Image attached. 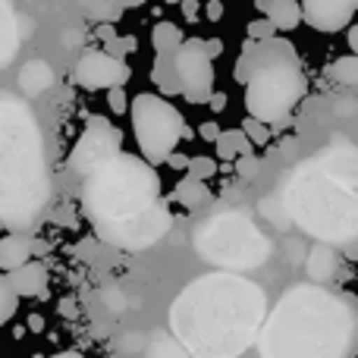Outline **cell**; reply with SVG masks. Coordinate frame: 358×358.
Instances as JSON below:
<instances>
[{
	"label": "cell",
	"mask_w": 358,
	"mask_h": 358,
	"mask_svg": "<svg viewBox=\"0 0 358 358\" xmlns=\"http://www.w3.org/2000/svg\"><path fill=\"white\" fill-rule=\"evenodd\" d=\"M176 201L182 204V208H189V210H198V208H204V204L210 201V189L204 185V179H198V176H182L176 182Z\"/></svg>",
	"instance_id": "cell-19"
},
{
	"label": "cell",
	"mask_w": 358,
	"mask_h": 358,
	"mask_svg": "<svg viewBox=\"0 0 358 358\" xmlns=\"http://www.w3.org/2000/svg\"><path fill=\"white\" fill-rule=\"evenodd\" d=\"M19 22H16V10L13 0H0V69L10 66L13 57L19 50Z\"/></svg>",
	"instance_id": "cell-16"
},
{
	"label": "cell",
	"mask_w": 358,
	"mask_h": 358,
	"mask_svg": "<svg viewBox=\"0 0 358 358\" xmlns=\"http://www.w3.org/2000/svg\"><path fill=\"white\" fill-rule=\"evenodd\" d=\"M132 126H136L142 157L148 164H164L176 151L179 138L185 136L182 113L167 98H157L151 92L132 98Z\"/></svg>",
	"instance_id": "cell-8"
},
{
	"label": "cell",
	"mask_w": 358,
	"mask_h": 358,
	"mask_svg": "<svg viewBox=\"0 0 358 358\" xmlns=\"http://www.w3.org/2000/svg\"><path fill=\"white\" fill-rule=\"evenodd\" d=\"M182 41V31H179L176 22H157L155 31H151V44H155L157 54H173Z\"/></svg>",
	"instance_id": "cell-21"
},
{
	"label": "cell",
	"mask_w": 358,
	"mask_h": 358,
	"mask_svg": "<svg viewBox=\"0 0 358 358\" xmlns=\"http://www.w3.org/2000/svg\"><path fill=\"white\" fill-rule=\"evenodd\" d=\"M273 31H277V25H273L271 19L248 25V38H252V41H264V38H273Z\"/></svg>",
	"instance_id": "cell-29"
},
{
	"label": "cell",
	"mask_w": 358,
	"mask_h": 358,
	"mask_svg": "<svg viewBox=\"0 0 358 358\" xmlns=\"http://www.w3.org/2000/svg\"><path fill=\"white\" fill-rule=\"evenodd\" d=\"M217 132H220V129H217L214 123H204V126H201V136H204V138H217Z\"/></svg>",
	"instance_id": "cell-34"
},
{
	"label": "cell",
	"mask_w": 358,
	"mask_h": 358,
	"mask_svg": "<svg viewBox=\"0 0 358 358\" xmlns=\"http://www.w3.org/2000/svg\"><path fill=\"white\" fill-rule=\"evenodd\" d=\"M170 57H173L179 92L185 94V101L204 104L208 94L214 92V63H210V54H208V48H204V41L185 38V41H179V48Z\"/></svg>",
	"instance_id": "cell-10"
},
{
	"label": "cell",
	"mask_w": 358,
	"mask_h": 358,
	"mask_svg": "<svg viewBox=\"0 0 358 358\" xmlns=\"http://www.w3.org/2000/svg\"><path fill=\"white\" fill-rule=\"evenodd\" d=\"M236 79L245 85V110L261 123H283L305 94V76L296 48L280 38H264L242 50Z\"/></svg>",
	"instance_id": "cell-5"
},
{
	"label": "cell",
	"mask_w": 358,
	"mask_h": 358,
	"mask_svg": "<svg viewBox=\"0 0 358 358\" xmlns=\"http://www.w3.org/2000/svg\"><path fill=\"white\" fill-rule=\"evenodd\" d=\"M302 6V19L317 31H343L355 16L358 0H299Z\"/></svg>",
	"instance_id": "cell-13"
},
{
	"label": "cell",
	"mask_w": 358,
	"mask_h": 358,
	"mask_svg": "<svg viewBox=\"0 0 358 358\" xmlns=\"http://www.w3.org/2000/svg\"><path fill=\"white\" fill-rule=\"evenodd\" d=\"M267 296L239 271H217L185 286L170 305V330L189 355L236 358L255 343Z\"/></svg>",
	"instance_id": "cell-1"
},
{
	"label": "cell",
	"mask_w": 358,
	"mask_h": 358,
	"mask_svg": "<svg viewBox=\"0 0 358 358\" xmlns=\"http://www.w3.org/2000/svg\"><path fill=\"white\" fill-rule=\"evenodd\" d=\"M129 76H132V69L126 66L120 57L107 54V50H98V48L82 50L79 63H76V69H73V82L88 88V92L123 85V82H129Z\"/></svg>",
	"instance_id": "cell-12"
},
{
	"label": "cell",
	"mask_w": 358,
	"mask_h": 358,
	"mask_svg": "<svg viewBox=\"0 0 358 358\" xmlns=\"http://www.w3.org/2000/svg\"><path fill=\"white\" fill-rule=\"evenodd\" d=\"M327 76H330L334 82H340V85L355 88V85H358V57H355V54L340 57V60H336L334 66L327 69Z\"/></svg>",
	"instance_id": "cell-23"
},
{
	"label": "cell",
	"mask_w": 358,
	"mask_h": 358,
	"mask_svg": "<svg viewBox=\"0 0 358 358\" xmlns=\"http://www.w3.org/2000/svg\"><path fill=\"white\" fill-rule=\"evenodd\" d=\"M204 48H208V54H210V57H217V54H220V50H223V44L214 38V41H208V44H204Z\"/></svg>",
	"instance_id": "cell-35"
},
{
	"label": "cell",
	"mask_w": 358,
	"mask_h": 358,
	"mask_svg": "<svg viewBox=\"0 0 358 358\" xmlns=\"http://www.w3.org/2000/svg\"><path fill=\"white\" fill-rule=\"evenodd\" d=\"M214 142H217V155L227 157V161H233L236 155H248V151H252V145H248V138H245V132H242V129L217 132Z\"/></svg>",
	"instance_id": "cell-20"
},
{
	"label": "cell",
	"mask_w": 358,
	"mask_h": 358,
	"mask_svg": "<svg viewBox=\"0 0 358 358\" xmlns=\"http://www.w3.org/2000/svg\"><path fill=\"white\" fill-rule=\"evenodd\" d=\"M6 283H10V289L16 296H41L48 289V271H44V264L29 258L25 264L6 271Z\"/></svg>",
	"instance_id": "cell-14"
},
{
	"label": "cell",
	"mask_w": 358,
	"mask_h": 358,
	"mask_svg": "<svg viewBox=\"0 0 358 358\" xmlns=\"http://www.w3.org/2000/svg\"><path fill=\"white\" fill-rule=\"evenodd\" d=\"M35 255V236L29 229H16V233L0 239V271H13V267L25 264Z\"/></svg>",
	"instance_id": "cell-15"
},
{
	"label": "cell",
	"mask_w": 358,
	"mask_h": 358,
	"mask_svg": "<svg viewBox=\"0 0 358 358\" xmlns=\"http://www.w3.org/2000/svg\"><path fill=\"white\" fill-rule=\"evenodd\" d=\"M50 198L48 155L35 113L16 98L0 94V227L31 229Z\"/></svg>",
	"instance_id": "cell-3"
},
{
	"label": "cell",
	"mask_w": 358,
	"mask_h": 358,
	"mask_svg": "<svg viewBox=\"0 0 358 358\" xmlns=\"http://www.w3.org/2000/svg\"><path fill=\"white\" fill-rule=\"evenodd\" d=\"M110 110H113V113H123V110H126L123 85H113V88H110Z\"/></svg>",
	"instance_id": "cell-31"
},
{
	"label": "cell",
	"mask_w": 358,
	"mask_h": 358,
	"mask_svg": "<svg viewBox=\"0 0 358 358\" xmlns=\"http://www.w3.org/2000/svg\"><path fill=\"white\" fill-rule=\"evenodd\" d=\"M104 41H107V54H113V57H120V60H123V54H129V50H136L138 48V41H136V38H104Z\"/></svg>",
	"instance_id": "cell-28"
},
{
	"label": "cell",
	"mask_w": 358,
	"mask_h": 358,
	"mask_svg": "<svg viewBox=\"0 0 358 358\" xmlns=\"http://www.w3.org/2000/svg\"><path fill=\"white\" fill-rule=\"evenodd\" d=\"M151 79L161 85V92L176 94L179 92V79H176V69H173V57H170V54H157V63H155Z\"/></svg>",
	"instance_id": "cell-22"
},
{
	"label": "cell",
	"mask_w": 358,
	"mask_h": 358,
	"mask_svg": "<svg viewBox=\"0 0 358 358\" xmlns=\"http://www.w3.org/2000/svg\"><path fill=\"white\" fill-rule=\"evenodd\" d=\"M255 6L283 31L296 29V25L302 22V6H299V0H258Z\"/></svg>",
	"instance_id": "cell-17"
},
{
	"label": "cell",
	"mask_w": 358,
	"mask_h": 358,
	"mask_svg": "<svg viewBox=\"0 0 358 358\" xmlns=\"http://www.w3.org/2000/svg\"><path fill=\"white\" fill-rule=\"evenodd\" d=\"M236 173H239L242 179H252L255 173H258V157H252V151H248V155H239V161H236Z\"/></svg>",
	"instance_id": "cell-30"
},
{
	"label": "cell",
	"mask_w": 358,
	"mask_h": 358,
	"mask_svg": "<svg viewBox=\"0 0 358 358\" xmlns=\"http://www.w3.org/2000/svg\"><path fill=\"white\" fill-rule=\"evenodd\" d=\"M334 271H336V261L330 258L327 252H315V255H311V261H308V273H311L315 280H327Z\"/></svg>",
	"instance_id": "cell-25"
},
{
	"label": "cell",
	"mask_w": 358,
	"mask_h": 358,
	"mask_svg": "<svg viewBox=\"0 0 358 358\" xmlns=\"http://www.w3.org/2000/svg\"><path fill=\"white\" fill-rule=\"evenodd\" d=\"M242 132H245L248 142H258V145H267V142H271L267 123H261V120H255V117H248L245 123H242Z\"/></svg>",
	"instance_id": "cell-26"
},
{
	"label": "cell",
	"mask_w": 358,
	"mask_h": 358,
	"mask_svg": "<svg viewBox=\"0 0 358 358\" xmlns=\"http://www.w3.org/2000/svg\"><path fill=\"white\" fill-rule=\"evenodd\" d=\"M170 208L164 198H157L145 214L132 217L126 223H110V227H94L98 239H104L107 245H117V248H129V252H138V248H148L155 242H161L164 236L170 233Z\"/></svg>",
	"instance_id": "cell-9"
},
{
	"label": "cell",
	"mask_w": 358,
	"mask_h": 358,
	"mask_svg": "<svg viewBox=\"0 0 358 358\" xmlns=\"http://www.w3.org/2000/svg\"><path fill=\"white\" fill-rule=\"evenodd\" d=\"M220 16H223V3H220V0H210V3H208V19H210V22H217Z\"/></svg>",
	"instance_id": "cell-33"
},
{
	"label": "cell",
	"mask_w": 358,
	"mask_h": 358,
	"mask_svg": "<svg viewBox=\"0 0 358 358\" xmlns=\"http://www.w3.org/2000/svg\"><path fill=\"white\" fill-rule=\"evenodd\" d=\"M120 6H123V10H138V6L145 3V0H117Z\"/></svg>",
	"instance_id": "cell-36"
},
{
	"label": "cell",
	"mask_w": 358,
	"mask_h": 358,
	"mask_svg": "<svg viewBox=\"0 0 358 358\" xmlns=\"http://www.w3.org/2000/svg\"><path fill=\"white\" fill-rule=\"evenodd\" d=\"M161 198V176L145 157H132L123 148L82 176V210L92 227L126 223L145 214Z\"/></svg>",
	"instance_id": "cell-6"
},
{
	"label": "cell",
	"mask_w": 358,
	"mask_h": 358,
	"mask_svg": "<svg viewBox=\"0 0 358 358\" xmlns=\"http://www.w3.org/2000/svg\"><path fill=\"white\" fill-rule=\"evenodd\" d=\"M204 104H210V110H214V113H220L223 107H227V94H217V92H210Z\"/></svg>",
	"instance_id": "cell-32"
},
{
	"label": "cell",
	"mask_w": 358,
	"mask_h": 358,
	"mask_svg": "<svg viewBox=\"0 0 358 358\" xmlns=\"http://www.w3.org/2000/svg\"><path fill=\"white\" fill-rule=\"evenodd\" d=\"M185 167H189V173L198 176V179H210L217 173V164L210 161V157H189V161H185Z\"/></svg>",
	"instance_id": "cell-27"
},
{
	"label": "cell",
	"mask_w": 358,
	"mask_h": 358,
	"mask_svg": "<svg viewBox=\"0 0 358 358\" xmlns=\"http://www.w3.org/2000/svg\"><path fill=\"white\" fill-rule=\"evenodd\" d=\"M179 3L185 6V16H189V19H195V6H198V3H192V0H179Z\"/></svg>",
	"instance_id": "cell-37"
},
{
	"label": "cell",
	"mask_w": 358,
	"mask_h": 358,
	"mask_svg": "<svg viewBox=\"0 0 358 358\" xmlns=\"http://www.w3.org/2000/svg\"><path fill=\"white\" fill-rule=\"evenodd\" d=\"M167 3H179V0H167Z\"/></svg>",
	"instance_id": "cell-38"
},
{
	"label": "cell",
	"mask_w": 358,
	"mask_h": 358,
	"mask_svg": "<svg viewBox=\"0 0 358 358\" xmlns=\"http://www.w3.org/2000/svg\"><path fill=\"white\" fill-rule=\"evenodd\" d=\"M258 334L255 340L264 358H340L355 346L358 315L352 299L305 283L264 315Z\"/></svg>",
	"instance_id": "cell-2"
},
{
	"label": "cell",
	"mask_w": 358,
	"mask_h": 358,
	"mask_svg": "<svg viewBox=\"0 0 358 358\" xmlns=\"http://www.w3.org/2000/svg\"><path fill=\"white\" fill-rule=\"evenodd\" d=\"M16 308H19V296L10 289L6 277H0V324L10 321V317L16 315Z\"/></svg>",
	"instance_id": "cell-24"
},
{
	"label": "cell",
	"mask_w": 358,
	"mask_h": 358,
	"mask_svg": "<svg viewBox=\"0 0 358 358\" xmlns=\"http://www.w3.org/2000/svg\"><path fill=\"white\" fill-rule=\"evenodd\" d=\"M19 85H22V92H25V94L38 98V94H44L50 85H54V69H50L44 60H31V63H25L22 73H19Z\"/></svg>",
	"instance_id": "cell-18"
},
{
	"label": "cell",
	"mask_w": 358,
	"mask_h": 358,
	"mask_svg": "<svg viewBox=\"0 0 358 358\" xmlns=\"http://www.w3.org/2000/svg\"><path fill=\"white\" fill-rule=\"evenodd\" d=\"M123 148V132L113 123H107L104 117H92L82 132V138L76 142L73 155H69V167H73L76 176L92 173L98 164H104L107 157H113Z\"/></svg>",
	"instance_id": "cell-11"
},
{
	"label": "cell",
	"mask_w": 358,
	"mask_h": 358,
	"mask_svg": "<svg viewBox=\"0 0 358 358\" xmlns=\"http://www.w3.org/2000/svg\"><path fill=\"white\" fill-rule=\"evenodd\" d=\"M195 252L223 271H255L271 258V239L252 217L227 210L195 229Z\"/></svg>",
	"instance_id": "cell-7"
},
{
	"label": "cell",
	"mask_w": 358,
	"mask_h": 358,
	"mask_svg": "<svg viewBox=\"0 0 358 358\" xmlns=\"http://www.w3.org/2000/svg\"><path fill=\"white\" fill-rule=\"evenodd\" d=\"M283 201L289 217L327 245H352L358 236V192L355 182L340 179L327 167L317 164H302L289 176L283 192Z\"/></svg>",
	"instance_id": "cell-4"
}]
</instances>
